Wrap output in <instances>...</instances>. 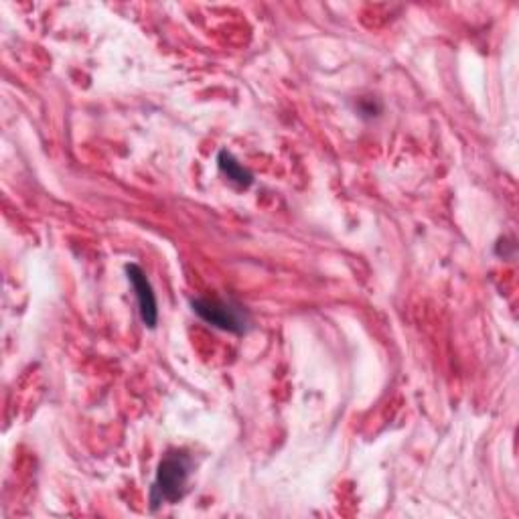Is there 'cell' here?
Listing matches in <instances>:
<instances>
[{"mask_svg": "<svg viewBox=\"0 0 519 519\" xmlns=\"http://www.w3.org/2000/svg\"><path fill=\"white\" fill-rule=\"evenodd\" d=\"M193 461L183 451H171L163 457L151 487V503L157 509L161 503H177L187 493Z\"/></svg>", "mask_w": 519, "mask_h": 519, "instance_id": "cell-1", "label": "cell"}, {"mask_svg": "<svg viewBox=\"0 0 519 519\" xmlns=\"http://www.w3.org/2000/svg\"><path fill=\"white\" fill-rule=\"evenodd\" d=\"M193 313L203 319L207 325L242 335L248 329V315L240 305L219 299H193L191 301Z\"/></svg>", "mask_w": 519, "mask_h": 519, "instance_id": "cell-2", "label": "cell"}, {"mask_svg": "<svg viewBox=\"0 0 519 519\" xmlns=\"http://www.w3.org/2000/svg\"><path fill=\"white\" fill-rule=\"evenodd\" d=\"M126 274H128V280H130L134 292H136L142 323L148 329H155L157 321H159V309H157V296L153 292L151 282H148L144 270L138 264H128Z\"/></svg>", "mask_w": 519, "mask_h": 519, "instance_id": "cell-3", "label": "cell"}, {"mask_svg": "<svg viewBox=\"0 0 519 519\" xmlns=\"http://www.w3.org/2000/svg\"><path fill=\"white\" fill-rule=\"evenodd\" d=\"M217 165H219V171L224 173L234 185H238V187H250L252 183H254V177H252V173L248 171V169H244L236 159H234V155L232 153H228V151H221L219 155H217Z\"/></svg>", "mask_w": 519, "mask_h": 519, "instance_id": "cell-4", "label": "cell"}]
</instances>
